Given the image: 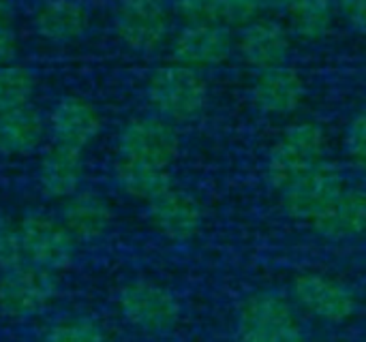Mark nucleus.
<instances>
[{
    "instance_id": "obj_1",
    "label": "nucleus",
    "mask_w": 366,
    "mask_h": 342,
    "mask_svg": "<svg viewBox=\"0 0 366 342\" xmlns=\"http://www.w3.org/2000/svg\"><path fill=\"white\" fill-rule=\"evenodd\" d=\"M326 131L313 120L290 124L272 144L264 176L274 193H285L300 178L326 161Z\"/></svg>"
},
{
    "instance_id": "obj_2",
    "label": "nucleus",
    "mask_w": 366,
    "mask_h": 342,
    "mask_svg": "<svg viewBox=\"0 0 366 342\" xmlns=\"http://www.w3.org/2000/svg\"><path fill=\"white\" fill-rule=\"evenodd\" d=\"M236 342H307L290 296L270 289L249 293L236 313Z\"/></svg>"
},
{
    "instance_id": "obj_3",
    "label": "nucleus",
    "mask_w": 366,
    "mask_h": 342,
    "mask_svg": "<svg viewBox=\"0 0 366 342\" xmlns=\"http://www.w3.org/2000/svg\"><path fill=\"white\" fill-rule=\"evenodd\" d=\"M146 99L154 109V116L172 124L191 122L208 103V81L202 71L169 62L150 73Z\"/></svg>"
},
{
    "instance_id": "obj_4",
    "label": "nucleus",
    "mask_w": 366,
    "mask_h": 342,
    "mask_svg": "<svg viewBox=\"0 0 366 342\" xmlns=\"http://www.w3.org/2000/svg\"><path fill=\"white\" fill-rule=\"evenodd\" d=\"M120 317L146 336L172 334L182 317L180 300L172 289L157 281L137 278L118 291Z\"/></svg>"
},
{
    "instance_id": "obj_5",
    "label": "nucleus",
    "mask_w": 366,
    "mask_h": 342,
    "mask_svg": "<svg viewBox=\"0 0 366 342\" xmlns=\"http://www.w3.org/2000/svg\"><path fill=\"white\" fill-rule=\"evenodd\" d=\"M290 300L305 315L330 326H343L358 313L356 293L343 281L324 272L296 274L290 285Z\"/></svg>"
},
{
    "instance_id": "obj_6",
    "label": "nucleus",
    "mask_w": 366,
    "mask_h": 342,
    "mask_svg": "<svg viewBox=\"0 0 366 342\" xmlns=\"http://www.w3.org/2000/svg\"><path fill=\"white\" fill-rule=\"evenodd\" d=\"M58 296V274L21 263L0 274V313L9 319L41 315Z\"/></svg>"
},
{
    "instance_id": "obj_7",
    "label": "nucleus",
    "mask_w": 366,
    "mask_h": 342,
    "mask_svg": "<svg viewBox=\"0 0 366 342\" xmlns=\"http://www.w3.org/2000/svg\"><path fill=\"white\" fill-rule=\"evenodd\" d=\"M17 229L28 263L56 274L73 263L77 242L60 218L32 212L17 223Z\"/></svg>"
},
{
    "instance_id": "obj_8",
    "label": "nucleus",
    "mask_w": 366,
    "mask_h": 342,
    "mask_svg": "<svg viewBox=\"0 0 366 342\" xmlns=\"http://www.w3.org/2000/svg\"><path fill=\"white\" fill-rule=\"evenodd\" d=\"M118 39L137 54L159 49L172 32V11L163 0H120L114 11Z\"/></svg>"
},
{
    "instance_id": "obj_9",
    "label": "nucleus",
    "mask_w": 366,
    "mask_h": 342,
    "mask_svg": "<svg viewBox=\"0 0 366 342\" xmlns=\"http://www.w3.org/2000/svg\"><path fill=\"white\" fill-rule=\"evenodd\" d=\"M180 154V135L176 124L159 116L133 118L118 137V159L172 167Z\"/></svg>"
},
{
    "instance_id": "obj_10",
    "label": "nucleus",
    "mask_w": 366,
    "mask_h": 342,
    "mask_svg": "<svg viewBox=\"0 0 366 342\" xmlns=\"http://www.w3.org/2000/svg\"><path fill=\"white\" fill-rule=\"evenodd\" d=\"M345 186L347 180L341 165L326 159L322 165H317L311 173L300 178L279 197L285 214L296 223L309 227L320 214H324L332 206V201L345 191Z\"/></svg>"
},
{
    "instance_id": "obj_11",
    "label": "nucleus",
    "mask_w": 366,
    "mask_h": 342,
    "mask_svg": "<svg viewBox=\"0 0 366 342\" xmlns=\"http://www.w3.org/2000/svg\"><path fill=\"white\" fill-rule=\"evenodd\" d=\"M236 51V36L229 28L184 24L172 39V62L204 71L221 66Z\"/></svg>"
},
{
    "instance_id": "obj_12",
    "label": "nucleus",
    "mask_w": 366,
    "mask_h": 342,
    "mask_svg": "<svg viewBox=\"0 0 366 342\" xmlns=\"http://www.w3.org/2000/svg\"><path fill=\"white\" fill-rule=\"evenodd\" d=\"M148 218L159 236L176 244L195 240L204 227L202 203L176 184L148 203Z\"/></svg>"
},
{
    "instance_id": "obj_13",
    "label": "nucleus",
    "mask_w": 366,
    "mask_h": 342,
    "mask_svg": "<svg viewBox=\"0 0 366 342\" xmlns=\"http://www.w3.org/2000/svg\"><path fill=\"white\" fill-rule=\"evenodd\" d=\"M292 34L285 24L270 17H255L236 34V54L255 73L287 64Z\"/></svg>"
},
{
    "instance_id": "obj_14",
    "label": "nucleus",
    "mask_w": 366,
    "mask_h": 342,
    "mask_svg": "<svg viewBox=\"0 0 366 342\" xmlns=\"http://www.w3.org/2000/svg\"><path fill=\"white\" fill-rule=\"evenodd\" d=\"M307 96V86L302 75L290 64H281L274 69H266L255 73V81L251 88L253 105L266 116H292L300 109Z\"/></svg>"
},
{
    "instance_id": "obj_15",
    "label": "nucleus",
    "mask_w": 366,
    "mask_h": 342,
    "mask_svg": "<svg viewBox=\"0 0 366 342\" xmlns=\"http://www.w3.org/2000/svg\"><path fill=\"white\" fill-rule=\"evenodd\" d=\"M101 131L97 107L81 96H64L49 114V135L56 146L84 150Z\"/></svg>"
},
{
    "instance_id": "obj_16",
    "label": "nucleus",
    "mask_w": 366,
    "mask_h": 342,
    "mask_svg": "<svg viewBox=\"0 0 366 342\" xmlns=\"http://www.w3.org/2000/svg\"><path fill=\"white\" fill-rule=\"evenodd\" d=\"M309 229L328 242H347L366 236V186H345L332 206Z\"/></svg>"
},
{
    "instance_id": "obj_17",
    "label": "nucleus",
    "mask_w": 366,
    "mask_h": 342,
    "mask_svg": "<svg viewBox=\"0 0 366 342\" xmlns=\"http://www.w3.org/2000/svg\"><path fill=\"white\" fill-rule=\"evenodd\" d=\"M112 208L97 193H75L60 210V221L75 238V242H97L112 227Z\"/></svg>"
},
{
    "instance_id": "obj_18",
    "label": "nucleus",
    "mask_w": 366,
    "mask_h": 342,
    "mask_svg": "<svg viewBox=\"0 0 366 342\" xmlns=\"http://www.w3.org/2000/svg\"><path fill=\"white\" fill-rule=\"evenodd\" d=\"M84 180V159L79 150L51 146L39 163V186L47 197L69 199L79 193Z\"/></svg>"
},
{
    "instance_id": "obj_19",
    "label": "nucleus",
    "mask_w": 366,
    "mask_h": 342,
    "mask_svg": "<svg viewBox=\"0 0 366 342\" xmlns=\"http://www.w3.org/2000/svg\"><path fill=\"white\" fill-rule=\"evenodd\" d=\"M36 32L51 43H73L90 28V13L79 0H45L34 15Z\"/></svg>"
},
{
    "instance_id": "obj_20",
    "label": "nucleus",
    "mask_w": 366,
    "mask_h": 342,
    "mask_svg": "<svg viewBox=\"0 0 366 342\" xmlns=\"http://www.w3.org/2000/svg\"><path fill=\"white\" fill-rule=\"evenodd\" d=\"M45 137L43 116L26 105L0 114V154L24 156L34 152Z\"/></svg>"
},
{
    "instance_id": "obj_21",
    "label": "nucleus",
    "mask_w": 366,
    "mask_h": 342,
    "mask_svg": "<svg viewBox=\"0 0 366 342\" xmlns=\"http://www.w3.org/2000/svg\"><path fill=\"white\" fill-rule=\"evenodd\" d=\"M283 6L285 28L290 30L292 39L307 43L326 39L337 19L335 0H287Z\"/></svg>"
},
{
    "instance_id": "obj_22",
    "label": "nucleus",
    "mask_w": 366,
    "mask_h": 342,
    "mask_svg": "<svg viewBox=\"0 0 366 342\" xmlns=\"http://www.w3.org/2000/svg\"><path fill=\"white\" fill-rule=\"evenodd\" d=\"M114 176L118 186L133 199L150 203L159 195H163L167 188L174 186V178L169 167L148 165V163H135L127 159H118L114 167Z\"/></svg>"
},
{
    "instance_id": "obj_23",
    "label": "nucleus",
    "mask_w": 366,
    "mask_h": 342,
    "mask_svg": "<svg viewBox=\"0 0 366 342\" xmlns=\"http://www.w3.org/2000/svg\"><path fill=\"white\" fill-rule=\"evenodd\" d=\"M36 90V77L21 64L0 66V114L30 105Z\"/></svg>"
},
{
    "instance_id": "obj_24",
    "label": "nucleus",
    "mask_w": 366,
    "mask_h": 342,
    "mask_svg": "<svg viewBox=\"0 0 366 342\" xmlns=\"http://www.w3.org/2000/svg\"><path fill=\"white\" fill-rule=\"evenodd\" d=\"M172 11L184 24L223 26L232 30L229 0H174Z\"/></svg>"
},
{
    "instance_id": "obj_25",
    "label": "nucleus",
    "mask_w": 366,
    "mask_h": 342,
    "mask_svg": "<svg viewBox=\"0 0 366 342\" xmlns=\"http://www.w3.org/2000/svg\"><path fill=\"white\" fill-rule=\"evenodd\" d=\"M41 342H112L101 323L88 317H73L54 323Z\"/></svg>"
},
{
    "instance_id": "obj_26",
    "label": "nucleus",
    "mask_w": 366,
    "mask_h": 342,
    "mask_svg": "<svg viewBox=\"0 0 366 342\" xmlns=\"http://www.w3.org/2000/svg\"><path fill=\"white\" fill-rule=\"evenodd\" d=\"M345 156L350 167L366 178V107H362L347 124Z\"/></svg>"
},
{
    "instance_id": "obj_27",
    "label": "nucleus",
    "mask_w": 366,
    "mask_h": 342,
    "mask_svg": "<svg viewBox=\"0 0 366 342\" xmlns=\"http://www.w3.org/2000/svg\"><path fill=\"white\" fill-rule=\"evenodd\" d=\"M26 263L19 229L15 223L0 218V274Z\"/></svg>"
},
{
    "instance_id": "obj_28",
    "label": "nucleus",
    "mask_w": 366,
    "mask_h": 342,
    "mask_svg": "<svg viewBox=\"0 0 366 342\" xmlns=\"http://www.w3.org/2000/svg\"><path fill=\"white\" fill-rule=\"evenodd\" d=\"M337 13L358 32H366V0H337Z\"/></svg>"
},
{
    "instance_id": "obj_29",
    "label": "nucleus",
    "mask_w": 366,
    "mask_h": 342,
    "mask_svg": "<svg viewBox=\"0 0 366 342\" xmlns=\"http://www.w3.org/2000/svg\"><path fill=\"white\" fill-rule=\"evenodd\" d=\"M17 51V36L11 26H0V66L9 64Z\"/></svg>"
},
{
    "instance_id": "obj_30",
    "label": "nucleus",
    "mask_w": 366,
    "mask_h": 342,
    "mask_svg": "<svg viewBox=\"0 0 366 342\" xmlns=\"http://www.w3.org/2000/svg\"><path fill=\"white\" fill-rule=\"evenodd\" d=\"M0 26H11V6L6 0H0Z\"/></svg>"
},
{
    "instance_id": "obj_31",
    "label": "nucleus",
    "mask_w": 366,
    "mask_h": 342,
    "mask_svg": "<svg viewBox=\"0 0 366 342\" xmlns=\"http://www.w3.org/2000/svg\"><path fill=\"white\" fill-rule=\"evenodd\" d=\"M279 2H283V4H285L287 0H259V4H262V6H264V4H279Z\"/></svg>"
}]
</instances>
